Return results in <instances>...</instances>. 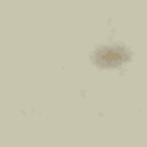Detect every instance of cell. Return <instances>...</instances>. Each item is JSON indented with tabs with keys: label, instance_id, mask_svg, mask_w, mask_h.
Listing matches in <instances>:
<instances>
[{
	"label": "cell",
	"instance_id": "cell-1",
	"mask_svg": "<svg viewBox=\"0 0 147 147\" xmlns=\"http://www.w3.org/2000/svg\"><path fill=\"white\" fill-rule=\"evenodd\" d=\"M99 60L103 62V64H117V62H122V60H126V55H124V51H103L101 55H99Z\"/></svg>",
	"mask_w": 147,
	"mask_h": 147
}]
</instances>
